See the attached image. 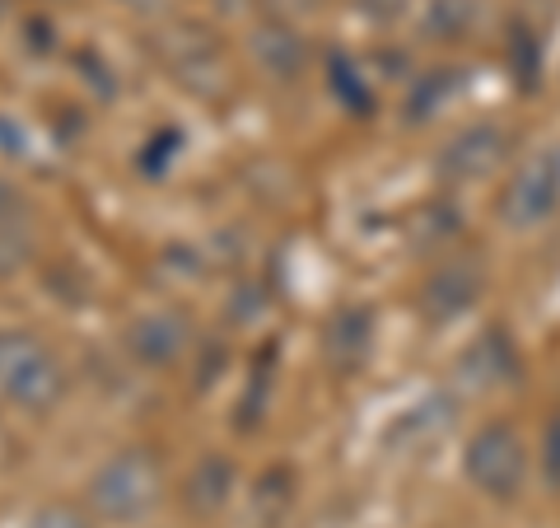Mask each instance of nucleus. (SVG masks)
I'll list each match as a JSON object with an SVG mask.
<instances>
[{
	"label": "nucleus",
	"mask_w": 560,
	"mask_h": 528,
	"mask_svg": "<svg viewBox=\"0 0 560 528\" xmlns=\"http://www.w3.org/2000/svg\"><path fill=\"white\" fill-rule=\"evenodd\" d=\"M164 491L160 459L145 445H127L103 459L84 482V509L103 524H136L145 519Z\"/></svg>",
	"instance_id": "f257e3e1"
},
{
	"label": "nucleus",
	"mask_w": 560,
	"mask_h": 528,
	"mask_svg": "<svg viewBox=\"0 0 560 528\" xmlns=\"http://www.w3.org/2000/svg\"><path fill=\"white\" fill-rule=\"evenodd\" d=\"M61 389H66L61 360L51 356L43 337L20 328L0 332V398L28 416H43L61 398Z\"/></svg>",
	"instance_id": "f03ea898"
},
{
	"label": "nucleus",
	"mask_w": 560,
	"mask_h": 528,
	"mask_svg": "<svg viewBox=\"0 0 560 528\" xmlns=\"http://www.w3.org/2000/svg\"><path fill=\"white\" fill-rule=\"evenodd\" d=\"M463 472L490 501L518 496L523 478H528V449H523V439L510 421H486L481 431H471L467 449H463Z\"/></svg>",
	"instance_id": "7ed1b4c3"
},
{
	"label": "nucleus",
	"mask_w": 560,
	"mask_h": 528,
	"mask_svg": "<svg viewBox=\"0 0 560 528\" xmlns=\"http://www.w3.org/2000/svg\"><path fill=\"white\" fill-rule=\"evenodd\" d=\"M556 210H560V150H537L514 169V179L504 183L500 220L523 234V230L547 225Z\"/></svg>",
	"instance_id": "20e7f679"
},
{
	"label": "nucleus",
	"mask_w": 560,
	"mask_h": 528,
	"mask_svg": "<svg viewBox=\"0 0 560 528\" xmlns=\"http://www.w3.org/2000/svg\"><path fill=\"white\" fill-rule=\"evenodd\" d=\"M504 154H510V136L500 127H490V122H477V127H467L463 136H453L444 146L440 173L448 183H481L504 164Z\"/></svg>",
	"instance_id": "39448f33"
},
{
	"label": "nucleus",
	"mask_w": 560,
	"mask_h": 528,
	"mask_svg": "<svg viewBox=\"0 0 560 528\" xmlns=\"http://www.w3.org/2000/svg\"><path fill=\"white\" fill-rule=\"evenodd\" d=\"M127 346L145 365H178V356L187 351V323L178 313H145V319L131 323Z\"/></svg>",
	"instance_id": "423d86ee"
},
{
	"label": "nucleus",
	"mask_w": 560,
	"mask_h": 528,
	"mask_svg": "<svg viewBox=\"0 0 560 528\" xmlns=\"http://www.w3.org/2000/svg\"><path fill=\"white\" fill-rule=\"evenodd\" d=\"M253 57L267 66V76H276V80H300L308 66V47L300 43V33L285 20H267L261 28H253Z\"/></svg>",
	"instance_id": "0eeeda50"
},
{
	"label": "nucleus",
	"mask_w": 560,
	"mask_h": 528,
	"mask_svg": "<svg viewBox=\"0 0 560 528\" xmlns=\"http://www.w3.org/2000/svg\"><path fill=\"white\" fill-rule=\"evenodd\" d=\"M234 486H238L234 463L224 459V454H206V459L191 468V478H187V486H183V496H187V509H191V515H215V509L234 496Z\"/></svg>",
	"instance_id": "6e6552de"
},
{
	"label": "nucleus",
	"mask_w": 560,
	"mask_h": 528,
	"mask_svg": "<svg viewBox=\"0 0 560 528\" xmlns=\"http://www.w3.org/2000/svg\"><path fill=\"white\" fill-rule=\"evenodd\" d=\"M477 286H481L477 267H440L430 276V286H425V309L434 313V319H453L458 309L471 305Z\"/></svg>",
	"instance_id": "1a4fd4ad"
},
{
	"label": "nucleus",
	"mask_w": 560,
	"mask_h": 528,
	"mask_svg": "<svg viewBox=\"0 0 560 528\" xmlns=\"http://www.w3.org/2000/svg\"><path fill=\"white\" fill-rule=\"evenodd\" d=\"M370 332H374L370 309H341L337 319H331V328H327V356L337 360L341 369L360 365L364 351H370Z\"/></svg>",
	"instance_id": "9d476101"
},
{
	"label": "nucleus",
	"mask_w": 560,
	"mask_h": 528,
	"mask_svg": "<svg viewBox=\"0 0 560 528\" xmlns=\"http://www.w3.org/2000/svg\"><path fill=\"white\" fill-rule=\"evenodd\" d=\"M463 379L471 383V389H495V383L510 379V342H500V332H486V337L477 342L463 356Z\"/></svg>",
	"instance_id": "9b49d317"
},
{
	"label": "nucleus",
	"mask_w": 560,
	"mask_h": 528,
	"mask_svg": "<svg viewBox=\"0 0 560 528\" xmlns=\"http://www.w3.org/2000/svg\"><path fill=\"white\" fill-rule=\"evenodd\" d=\"M477 24V0H430L425 20H420V33L434 43H458Z\"/></svg>",
	"instance_id": "f8f14e48"
},
{
	"label": "nucleus",
	"mask_w": 560,
	"mask_h": 528,
	"mask_svg": "<svg viewBox=\"0 0 560 528\" xmlns=\"http://www.w3.org/2000/svg\"><path fill=\"white\" fill-rule=\"evenodd\" d=\"M453 90H458V70H430L407 99V122H425L430 113H440Z\"/></svg>",
	"instance_id": "ddd939ff"
},
{
	"label": "nucleus",
	"mask_w": 560,
	"mask_h": 528,
	"mask_svg": "<svg viewBox=\"0 0 560 528\" xmlns=\"http://www.w3.org/2000/svg\"><path fill=\"white\" fill-rule=\"evenodd\" d=\"M327 70H331V90H337V99L346 103V108H370V94H364V80H360V66L355 61H346V57H331L327 61Z\"/></svg>",
	"instance_id": "4468645a"
},
{
	"label": "nucleus",
	"mask_w": 560,
	"mask_h": 528,
	"mask_svg": "<svg viewBox=\"0 0 560 528\" xmlns=\"http://www.w3.org/2000/svg\"><path fill=\"white\" fill-rule=\"evenodd\" d=\"M90 519L94 515H84V509H75V505H43L38 515L28 519V528H94Z\"/></svg>",
	"instance_id": "2eb2a0df"
},
{
	"label": "nucleus",
	"mask_w": 560,
	"mask_h": 528,
	"mask_svg": "<svg viewBox=\"0 0 560 528\" xmlns=\"http://www.w3.org/2000/svg\"><path fill=\"white\" fill-rule=\"evenodd\" d=\"M541 463H547V478L560 486V412L551 416L547 439H541Z\"/></svg>",
	"instance_id": "dca6fc26"
},
{
	"label": "nucleus",
	"mask_w": 560,
	"mask_h": 528,
	"mask_svg": "<svg viewBox=\"0 0 560 528\" xmlns=\"http://www.w3.org/2000/svg\"><path fill=\"white\" fill-rule=\"evenodd\" d=\"M267 5H271L276 20H300V14H313V10H318L323 0H267Z\"/></svg>",
	"instance_id": "f3484780"
},
{
	"label": "nucleus",
	"mask_w": 560,
	"mask_h": 528,
	"mask_svg": "<svg viewBox=\"0 0 560 528\" xmlns=\"http://www.w3.org/2000/svg\"><path fill=\"white\" fill-rule=\"evenodd\" d=\"M364 14H374V20H397L401 10H407V0H360Z\"/></svg>",
	"instance_id": "a211bd4d"
},
{
	"label": "nucleus",
	"mask_w": 560,
	"mask_h": 528,
	"mask_svg": "<svg viewBox=\"0 0 560 528\" xmlns=\"http://www.w3.org/2000/svg\"><path fill=\"white\" fill-rule=\"evenodd\" d=\"M14 216H20V197H14V187L0 183V230H14Z\"/></svg>",
	"instance_id": "6ab92c4d"
},
{
	"label": "nucleus",
	"mask_w": 560,
	"mask_h": 528,
	"mask_svg": "<svg viewBox=\"0 0 560 528\" xmlns=\"http://www.w3.org/2000/svg\"><path fill=\"white\" fill-rule=\"evenodd\" d=\"M117 5H127V10H136V14H160L164 0H117Z\"/></svg>",
	"instance_id": "aec40b11"
}]
</instances>
